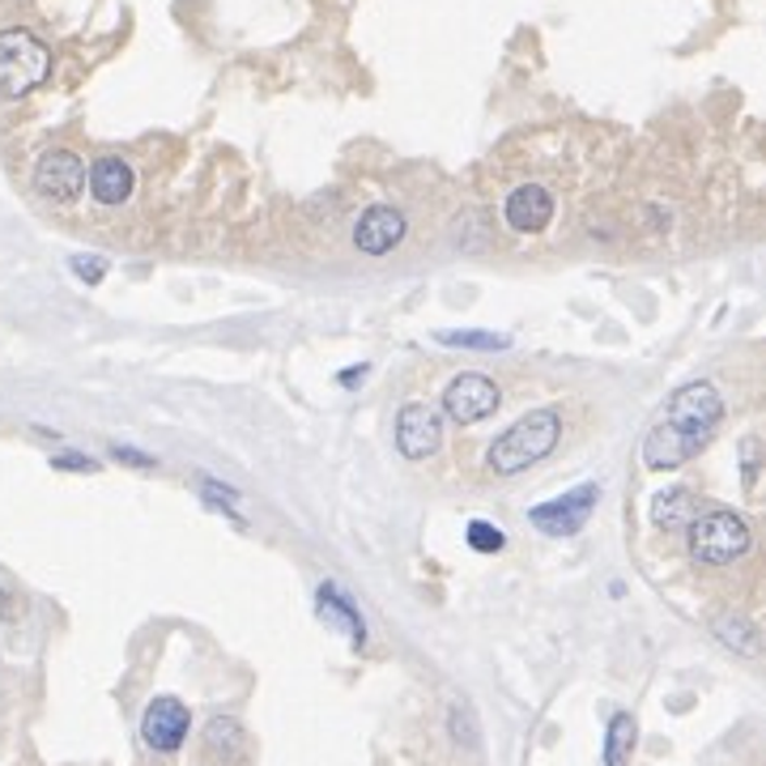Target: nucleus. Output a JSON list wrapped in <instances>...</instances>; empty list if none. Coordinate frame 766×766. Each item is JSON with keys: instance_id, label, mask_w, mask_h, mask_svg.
Returning a JSON list of instances; mask_svg holds the SVG:
<instances>
[{"instance_id": "21", "label": "nucleus", "mask_w": 766, "mask_h": 766, "mask_svg": "<svg viewBox=\"0 0 766 766\" xmlns=\"http://www.w3.org/2000/svg\"><path fill=\"white\" fill-rule=\"evenodd\" d=\"M68 268H73L86 286H99L102 277H106V260H99V255H73V260H68Z\"/></svg>"}, {"instance_id": "9", "label": "nucleus", "mask_w": 766, "mask_h": 766, "mask_svg": "<svg viewBox=\"0 0 766 766\" xmlns=\"http://www.w3.org/2000/svg\"><path fill=\"white\" fill-rule=\"evenodd\" d=\"M405 230H409V222L401 209H392V204H371V209L357 217L354 248L362 255H388L392 248H401Z\"/></svg>"}, {"instance_id": "15", "label": "nucleus", "mask_w": 766, "mask_h": 766, "mask_svg": "<svg viewBox=\"0 0 766 766\" xmlns=\"http://www.w3.org/2000/svg\"><path fill=\"white\" fill-rule=\"evenodd\" d=\"M635 737H639L635 715L630 712L613 715L610 732H605V766H626L630 763V754H635Z\"/></svg>"}, {"instance_id": "2", "label": "nucleus", "mask_w": 766, "mask_h": 766, "mask_svg": "<svg viewBox=\"0 0 766 766\" xmlns=\"http://www.w3.org/2000/svg\"><path fill=\"white\" fill-rule=\"evenodd\" d=\"M51 77V51L30 30H0V95L26 99Z\"/></svg>"}, {"instance_id": "3", "label": "nucleus", "mask_w": 766, "mask_h": 766, "mask_svg": "<svg viewBox=\"0 0 766 766\" xmlns=\"http://www.w3.org/2000/svg\"><path fill=\"white\" fill-rule=\"evenodd\" d=\"M754 545L750 524L737 511H707L690 519V554L703 566H732Z\"/></svg>"}, {"instance_id": "24", "label": "nucleus", "mask_w": 766, "mask_h": 766, "mask_svg": "<svg viewBox=\"0 0 766 766\" xmlns=\"http://www.w3.org/2000/svg\"><path fill=\"white\" fill-rule=\"evenodd\" d=\"M362 375H366V366H354V371H341V384H346V388H357V379H362Z\"/></svg>"}, {"instance_id": "11", "label": "nucleus", "mask_w": 766, "mask_h": 766, "mask_svg": "<svg viewBox=\"0 0 766 766\" xmlns=\"http://www.w3.org/2000/svg\"><path fill=\"white\" fill-rule=\"evenodd\" d=\"M507 213V226L519 230V235H541L550 222H554V197L541 188V184H519L515 192L503 204Z\"/></svg>"}, {"instance_id": "23", "label": "nucleus", "mask_w": 766, "mask_h": 766, "mask_svg": "<svg viewBox=\"0 0 766 766\" xmlns=\"http://www.w3.org/2000/svg\"><path fill=\"white\" fill-rule=\"evenodd\" d=\"M120 464H133V468H153V456H141L137 448H111Z\"/></svg>"}, {"instance_id": "18", "label": "nucleus", "mask_w": 766, "mask_h": 766, "mask_svg": "<svg viewBox=\"0 0 766 766\" xmlns=\"http://www.w3.org/2000/svg\"><path fill=\"white\" fill-rule=\"evenodd\" d=\"M204 745H209L213 754H222V758H235V754H243V728H239L230 715H217V719L204 728Z\"/></svg>"}, {"instance_id": "19", "label": "nucleus", "mask_w": 766, "mask_h": 766, "mask_svg": "<svg viewBox=\"0 0 766 766\" xmlns=\"http://www.w3.org/2000/svg\"><path fill=\"white\" fill-rule=\"evenodd\" d=\"M464 537H468V545H473L477 554H499V550L507 545V537H503L494 524H486V519H473Z\"/></svg>"}, {"instance_id": "12", "label": "nucleus", "mask_w": 766, "mask_h": 766, "mask_svg": "<svg viewBox=\"0 0 766 766\" xmlns=\"http://www.w3.org/2000/svg\"><path fill=\"white\" fill-rule=\"evenodd\" d=\"M315 610H319V617H324L332 630H341L354 648L366 643V621H362V613L354 610V601H350L337 583H319V588H315Z\"/></svg>"}, {"instance_id": "8", "label": "nucleus", "mask_w": 766, "mask_h": 766, "mask_svg": "<svg viewBox=\"0 0 766 766\" xmlns=\"http://www.w3.org/2000/svg\"><path fill=\"white\" fill-rule=\"evenodd\" d=\"M188 724H192V715L188 707L179 703V699H171V694H162V699H153L146 715H141V741L158 750V754H175L179 745H184V737H188Z\"/></svg>"}, {"instance_id": "1", "label": "nucleus", "mask_w": 766, "mask_h": 766, "mask_svg": "<svg viewBox=\"0 0 766 766\" xmlns=\"http://www.w3.org/2000/svg\"><path fill=\"white\" fill-rule=\"evenodd\" d=\"M562 439V413L558 409H532L524 417H515L507 430L490 443L486 464L499 477H515L524 468H532L537 460H545Z\"/></svg>"}, {"instance_id": "14", "label": "nucleus", "mask_w": 766, "mask_h": 766, "mask_svg": "<svg viewBox=\"0 0 766 766\" xmlns=\"http://www.w3.org/2000/svg\"><path fill=\"white\" fill-rule=\"evenodd\" d=\"M699 511H694V494L690 490H681V486H673V490H664L661 499L652 503V519H656V528H681V524H690Z\"/></svg>"}, {"instance_id": "22", "label": "nucleus", "mask_w": 766, "mask_h": 766, "mask_svg": "<svg viewBox=\"0 0 766 766\" xmlns=\"http://www.w3.org/2000/svg\"><path fill=\"white\" fill-rule=\"evenodd\" d=\"M51 468H64V473H95V468H99V460L60 452V456H51Z\"/></svg>"}, {"instance_id": "7", "label": "nucleus", "mask_w": 766, "mask_h": 766, "mask_svg": "<svg viewBox=\"0 0 766 766\" xmlns=\"http://www.w3.org/2000/svg\"><path fill=\"white\" fill-rule=\"evenodd\" d=\"M35 188L51 204L77 201L81 188H86V162L73 150H48L39 158V166H35Z\"/></svg>"}, {"instance_id": "17", "label": "nucleus", "mask_w": 766, "mask_h": 766, "mask_svg": "<svg viewBox=\"0 0 766 766\" xmlns=\"http://www.w3.org/2000/svg\"><path fill=\"white\" fill-rule=\"evenodd\" d=\"M715 639H719L724 648L741 652V656H754V652H758V630H754V621H745V617H719V621H715Z\"/></svg>"}, {"instance_id": "16", "label": "nucleus", "mask_w": 766, "mask_h": 766, "mask_svg": "<svg viewBox=\"0 0 766 766\" xmlns=\"http://www.w3.org/2000/svg\"><path fill=\"white\" fill-rule=\"evenodd\" d=\"M435 341L439 346H456V350H477V354H499V350L511 346V337L481 332V328H443V332H435Z\"/></svg>"}, {"instance_id": "10", "label": "nucleus", "mask_w": 766, "mask_h": 766, "mask_svg": "<svg viewBox=\"0 0 766 766\" xmlns=\"http://www.w3.org/2000/svg\"><path fill=\"white\" fill-rule=\"evenodd\" d=\"M439 443H443V422H439L435 409L422 405V401L401 409V417H397V448H401V456L426 460L439 452Z\"/></svg>"}, {"instance_id": "13", "label": "nucleus", "mask_w": 766, "mask_h": 766, "mask_svg": "<svg viewBox=\"0 0 766 766\" xmlns=\"http://www.w3.org/2000/svg\"><path fill=\"white\" fill-rule=\"evenodd\" d=\"M86 184H90V192H95L99 204H124L133 197V166H128L124 158L106 153V158H99V162L90 166Z\"/></svg>"}, {"instance_id": "20", "label": "nucleus", "mask_w": 766, "mask_h": 766, "mask_svg": "<svg viewBox=\"0 0 766 766\" xmlns=\"http://www.w3.org/2000/svg\"><path fill=\"white\" fill-rule=\"evenodd\" d=\"M452 737H456L460 745H477V719H473V712H468V703H456L452 707Z\"/></svg>"}, {"instance_id": "4", "label": "nucleus", "mask_w": 766, "mask_h": 766, "mask_svg": "<svg viewBox=\"0 0 766 766\" xmlns=\"http://www.w3.org/2000/svg\"><path fill=\"white\" fill-rule=\"evenodd\" d=\"M719 417H724V401H719L715 384H707V379L677 388V392L668 397V409H664V422H668L673 430H681L686 439H694L699 448L715 435Z\"/></svg>"}, {"instance_id": "5", "label": "nucleus", "mask_w": 766, "mask_h": 766, "mask_svg": "<svg viewBox=\"0 0 766 766\" xmlns=\"http://www.w3.org/2000/svg\"><path fill=\"white\" fill-rule=\"evenodd\" d=\"M597 503H601V486H597V481H579V486L566 490L562 499L537 503V507L528 511V519H532V528L545 532V537H575V532L592 519Z\"/></svg>"}, {"instance_id": "6", "label": "nucleus", "mask_w": 766, "mask_h": 766, "mask_svg": "<svg viewBox=\"0 0 766 766\" xmlns=\"http://www.w3.org/2000/svg\"><path fill=\"white\" fill-rule=\"evenodd\" d=\"M499 401H503L499 384L490 375H477V371H460L456 379L443 388V413L452 422H464V426L490 417L499 409Z\"/></svg>"}]
</instances>
